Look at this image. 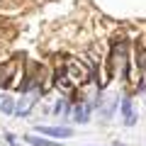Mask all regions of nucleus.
I'll use <instances>...</instances> for the list:
<instances>
[{"label": "nucleus", "mask_w": 146, "mask_h": 146, "mask_svg": "<svg viewBox=\"0 0 146 146\" xmlns=\"http://www.w3.org/2000/svg\"><path fill=\"white\" fill-rule=\"evenodd\" d=\"M39 134H46V136H56V139H63V136H71L73 129L68 127H36Z\"/></svg>", "instance_id": "obj_1"}, {"label": "nucleus", "mask_w": 146, "mask_h": 146, "mask_svg": "<svg viewBox=\"0 0 146 146\" xmlns=\"http://www.w3.org/2000/svg\"><path fill=\"white\" fill-rule=\"evenodd\" d=\"M32 105H34V95H32V93H25V95H22V100H20V105H15V115L25 117L27 112L32 110Z\"/></svg>", "instance_id": "obj_2"}, {"label": "nucleus", "mask_w": 146, "mask_h": 146, "mask_svg": "<svg viewBox=\"0 0 146 146\" xmlns=\"http://www.w3.org/2000/svg\"><path fill=\"white\" fill-rule=\"evenodd\" d=\"M122 115H124V124L131 127L136 122V115H134V107H131V100H122Z\"/></svg>", "instance_id": "obj_3"}, {"label": "nucleus", "mask_w": 146, "mask_h": 146, "mask_svg": "<svg viewBox=\"0 0 146 146\" xmlns=\"http://www.w3.org/2000/svg\"><path fill=\"white\" fill-rule=\"evenodd\" d=\"M0 112H5V115L15 112V102H12L10 95H0Z\"/></svg>", "instance_id": "obj_4"}, {"label": "nucleus", "mask_w": 146, "mask_h": 146, "mask_svg": "<svg viewBox=\"0 0 146 146\" xmlns=\"http://www.w3.org/2000/svg\"><path fill=\"white\" fill-rule=\"evenodd\" d=\"M25 141L32 144V146H61L58 141H44V139H39V136H25Z\"/></svg>", "instance_id": "obj_5"}, {"label": "nucleus", "mask_w": 146, "mask_h": 146, "mask_svg": "<svg viewBox=\"0 0 146 146\" xmlns=\"http://www.w3.org/2000/svg\"><path fill=\"white\" fill-rule=\"evenodd\" d=\"M88 117H90V107L88 105H80V107L76 110V119L78 122H88Z\"/></svg>", "instance_id": "obj_6"}]
</instances>
